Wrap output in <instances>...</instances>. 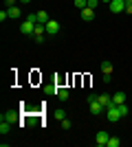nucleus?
Listing matches in <instances>:
<instances>
[{"mask_svg":"<svg viewBox=\"0 0 132 147\" xmlns=\"http://www.w3.org/2000/svg\"><path fill=\"white\" fill-rule=\"evenodd\" d=\"M88 103H90V114H93V117H99L101 112L106 110V108L99 103V99H88Z\"/></svg>","mask_w":132,"mask_h":147,"instance_id":"nucleus-1","label":"nucleus"},{"mask_svg":"<svg viewBox=\"0 0 132 147\" xmlns=\"http://www.w3.org/2000/svg\"><path fill=\"white\" fill-rule=\"evenodd\" d=\"M108 138H110V134H108V132H104V129H99V132L95 134V145L106 147V145H108Z\"/></svg>","mask_w":132,"mask_h":147,"instance_id":"nucleus-2","label":"nucleus"},{"mask_svg":"<svg viewBox=\"0 0 132 147\" xmlns=\"http://www.w3.org/2000/svg\"><path fill=\"white\" fill-rule=\"evenodd\" d=\"M60 29H62V26H60L57 20H49V22H46V35H57Z\"/></svg>","mask_w":132,"mask_h":147,"instance_id":"nucleus-3","label":"nucleus"},{"mask_svg":"<svg viewBox=\"0 0 132 147\" xmlns=\"http://www.w3.org/2000/svg\"><path fill=\"white\" fill-rule=\"evenodd\" d=\"M106 114H108V121H112V123H117V121L121 119L119 108H117V105H110V108H106Z\"/></svg>","mask_w":132,"mask_h":147,"instance_id":"nucleus-4","label":"nucleus"},{"mask_svg":"<svg viewBox=\"0 0 132 147\" xmlns=\"http://www.w3.org/2000/svg\"><path fill=\"white\" fill-rule=\"evenodd\" d=\"M110 11L112 13H123L126 11V0H112V2H110Z\"/></svg>","mask_w":132,"mask_h":147,"instance_id":"nucleus-5","label":"nucleus"},{"mask_svg":"<svg viewBox=\"0 0 132 147\" xmlns=\"http://www.w3.org/2000/svg\"><path fill=\"white\" fill-rule=\"evenodd\" d=\"M112 103H114V105L126 103V92H123V90H117V92L112 94Z\"/></svg>","mask_w":132,"mask_h":147,"instance_id":"nucleus-6","label":"nucleus"},{"mask_svg":"<svg viewBox=\"0 0 132 147\" xmlns=\"http://www.w3.org/2000/svg\"><path fill=\"white\" fill-rule=\"evenodd\" d=\"M97 99H99V103L104 105V108H110V105H114L110 94H104V92H101V94H97Z\"/></svg>","mask_w":132,"mask_h":147,"instance_id":"nucleus-7","label":"nucleus"},{"mask_svg":"<svg viewBox=\"0 0 132 147\" xmlns=\"http://www.w3.org/2000/svg\"><path fill=\"white\" fill-rule=\"evenodd\" d=\"M2 121H9V123H16L18 121V112L16 110H7L5 114H2Z\"/></svg>","mask_w":132,"mask_h":147,"instance_id":"nucleus-8","label":"nucleus"},{"mask_svg":"<svg viewBox=\"0 0 132 147\" xmlns=\"http://www.w3.org/2000/svg\"><path fill=\"white\" fill-rule=\"evenodd\" d=\"M93 18H95V9H90V7L82 9V20H84V22H90Z\"/></svg>","mask_w":132,"mask_h":147,"instance_id":"nucleus-9","label":"nucleus"},{"mask_svg":"<svg viewBox=\"0 0 132 147\" xmlns=\"http://www.w3.org/2000/svg\"><path fill=\"white\" fill-rule=\"evenodd\" d=\"M57 99H60V101H68V90H66V88H60V90H57V94H55Z\"/></svg>","mask_w":132,"mask_h":147,"instance_id":"nucleus-10","label":"nucleus"},{"mask_svg":"<svg viewBox=\"0 0 132 147\" xmlns=\"http://www.w3.org/2000/svg\"><path fill=\"white\" fill-rule=\"evenodd\" d=\"M9 132H11V123H9V121H2V123H0V134L5 136V134H9Z\"/></svg>","mask_w":132,"mask_h":147,"instance_id":"nucleus-11","label":"nucleus"},{"mask_svg":"<svg viewBox=\"0 0 132 147\" xmlns=\"http://www.w3.org/2000/svg\"><path fill=\"white\" fill-rule=\"evenodd\" d=\"M119 145H121V138H119V136H110L106 147H119Z\"/></svg>","mask_w":132,"mask_h":147,"instance_id":"nucleus-12","label":"nucleus"},{"mask_svg":"<svg viewBox=\"0 0 132 147\" xmlns=\"http://www.w3.org/2000/svg\"><path fill=\"white\" fill-rule=\"evenodd\" d=\"M49 13H46V11H44V9H42V11H38V22H42V24H46V22H49Z\"/></svg>","mask_w":132,"mask_h":147,"instance_id":"nucleus-13","label":"nucleus"},{"mask_svg":"<svg viewBox=\"0 0 132 147\" xmlns=\"http://www.w3.org/2000/svg\"><path fill=\"white\" fill-rule=\"evenodd\" d=\"M101 70H104V75H112V64L110 61H101Z\"/></svg>","mask_w":132,"mask_h":147,"instance_id":"nucleus-14","label":"nucleus"},{"mask_svg":"<svg viewBox=\"0 0 132 147\" xmlns=\"http://www.w3.org/2000/svg\"><path fill=\"white\" fill-rule=\"evenodd\" d=\"M57 90H60V88L53 86V84H46V86H44V92H46V94H57Z\"/></svg>","mask_w":132,"mask_h":147,"instance_id":"nucleus-15","label":"nucleus"},{"mask_svg":"<svg viewBox=\"0 0 132 147\" xmlns=\"http://www.w3.org/2000/svg\"><path fill=\"white\" fill-rule=\"evenodd\" d=\"M20 16H22V11L18 7H9V18H20Z\"/></svg>","mask_w":132,"mask_h":147,"instance_id":"nucleus-16","label":"nucleus"},{"mask_svg":"<svg viewBox=\"0 0 132 147\" xmlns=\"http://www.w3.org/2000/svg\"><path fill=\"white\" fill-rule=\"evenodd\" d=\"M86 7H88V0H75V9L82 11V9H86Z\"/></svg>","mask_w":132,"mask_h":147,"instance_id":"nucleus-17","label":"nucleus"},{"mask_svg":"<svg viewBox=\"0 0 132 147\" xmlns=\"http://www.w3.org/2000/svg\"><path fill=\"white\" fill-rule=\"evenodd\" d=\"M53 117H55V121H60V123H62L64 119H66V112H64V110H57L55 114H53Z\"/></svg>","mask_w":132,"mask_h":147,"instance_id":"nucleus-18","label":"nucleus"},{"mask_svg":"<svg viewBox=\"0 0 132 147\" xmlns=\"http://www.w3.org/2000/svg\"><path fill=\"white\" fill-rule=\"evenodd\" d=\"M117 108H119V114H121V119H123V117H128V105H126V103L117 105Z\"/></svg>","mask_w":132,"mask_h":147,"instance_id":"nucleus-19","label":"nucleus"},{"mask_svg":"<svg viewBox=\"0 0 132 147\" xmlns=\"http://www.w3.org/2000/svg\"><path fill=\"white\" fill-rule=\"evenodd\" d=\"M5 20H9V9H2V11H0V22H5Z\"/></svg>","mask_w":132,"mask_h":147,"instance_id":"nucleus-20","label":"nucleus"},{"mask_svg":"<svg viewBox=\"0 0 132 147\" xmlns=\"http://www.w3.org/2000/svg\"><path fill=\"white\" fill-rule=\"evenodd\" d=\"M126 13H128V16L132 13V0H126Z\"/></svg>","mask_w":132,"mask_h":147,"instance_id":"nucleus-21","label":"nucleus"},{"mask_svg":"<svg viewBox=\"0 0 132 147\" xmlns=\"http://www.w3.org/2000/svg\"><path fill=\"white\" fill-rule=\"evenodd\" d=\"M70 125H73V123H70L68 119H64V121H62V127H64V129H70Z\"/></svg>","mask_w":132,"mask_h":147,"instance_id":"nucleus-22","label":"nucleus"},{"mask_svg":"<svg viewBox=\"0 0 132 147\" xmlns=\"http://www.w3.org/2000/svg\"><path fill=\"white\" fill-rule=\"evenodd\" d=\"M97 5H99V0H88V7H90V9H95Z\"/></svg>","mask_w":132,"mask_h":147,"instance_id":"nucleus-23","label":"nucleus"},{"mask_svg":"<svg viewBox=\"0 0 132 147\" xmlns=\"http://www.w3.org/2000/svg\"><path fill=\"white\" fill-rule=\"evenodd\" d=\"M7 2V9H9V7H16V2H18V0H5Z\"/></svg>","mask_w":132,"mask_h":147,"instance_id":"nucleus-24","label":"nucleus"},{"mask_svg":"<svg viewBox=\"0 0 132 147\" xmlns=\"http://www.w3.org/2000/svg\"><path fill=\"white\" fill-rule=\"evenodd\" d=\"M29 2H31V0H22V5H29Z\"/></svg>","mask_w":132,"mask_h":147,"instance_id":"nucleus-25","label":"nucleus"},{"mask_svg":"<svg viewBox=\"0 0 132 147\" xmlns=\"http://www.w3.org/2000/svg\"><path fill=\"white\" fill-rule=\"evenodd\" d=\"M104 2H108V5H110V2H112V0H104Z\"/></svg>","mask_w":132,"mask_h":147,"instance_id":"nucleus-26","label":"nucleus"}]
</instances>
